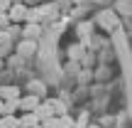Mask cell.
Returning <instances> with one entry per match:
<instances>
[{
  "label": "cell",
  "instance_id": "6da1fadb",
  "mask_svg": "<svg viewBox=\"0 0 132 128\" xmlns=\"http://www.w3.org/2000/svg\"><path fill=\"white\" fill-rule=\"evenodd\" d=\"M37 104H39V96H37V94H29V96L17 99V109H22L24 113H32V111L37 109Z\"/></svg>",
  "mask_w": 132,
  "mask_h": 128
},
{
  "label": "cell",
  "instance_id": "7a4b0ae2",
  "mask_svg": "<svg viewBox=\"0 0 132 128\" xmlns=\"http://www.w3.org/2000/svg\"><path fill=\"white\" fill-rule=\"evenodd\" d=\"M7 17H10V22H20V20L27 17V8L22 3H12L10 10H7Z\"/></svg>",
  "mask_w": 132,
  "mask_h": 128
},
{
  "label": "cell",
  "instance_id": "3957f363",
  "mask_svg": "<svg viewBox=\"0 0 132 128\" xmlns=\"http://www.w3.org/2000/svg\"><path fill=\"white\" fill-rule=\"evenodd\" d=\"M32 113L37 116V121H39V123H44L47 118H52V116H54V111H52V104H42V101H39V104H37V109H34Z\"/></svg>",
  "mask_w": 132,
  "mask_h": 128
},
{
  "label": "cell",
  "instance_id": "277c9868",
  "mask_svg": "<svg viewBox=\"0 0 132 128\" xmlns=\"http://www.w3.org/2000/svg\"><path fill=\"white\" fill-rule=\"evenodd\" d=\"M34 49H37V42L34 39H24V42L17 44V57H29V54H34Z\"/></svg>",
  "mask_w": 132,
  "mask_h": 128
},
{
  "label": "cell",
  "instance_id": "5b68a950",
  "mask_svg": "<svg viewBox=\"0 0 132 128\" xmlns=\"http://www.w3.org/2000/svg\"><path fill=\"white\" fill-rule=\"evenodd\" d=\"M34 126H39V121H37L34 113H24L22 118H17V123H15V128H34Z\"/></svg>",
  "mask_w": 132,
  "mask_h": 128
},
{
  "label": "cell",
  "instance_id": "8992f818",
  "mask_svg": "<svg viewBox=\"0 0 132 128\" xmlns=\"http://www.w3.org/2000/svg\"><path fill=\"white\" fill-rule=\"evenodd\" d=\"M17 111V99H5L3 101V116H12Z\"/></svg>",
  "mask_w": 132,
  "mask_h": 128
},
{
  "label": "cell",
  "instance_id": "52a82bcc",
  "mask_svg": "<svg viewBox=\"0 0 132 128\" xmlns=\"http://www.w3.org/2000/svg\"><path fill=\"white\" fill-rule=\"evenodd\" d=\"M0 96H3V99H17L20 91H17V86H3V89H0Z\"/></svg>",
  "mask_w": 132,
  "mask_h": 128
},
{
  "label": "cell",
  "instance_id": "ba28073f",
  "mask_svg": "<svg viewBox=\"0 0 132 128\" xmlns=\"http://www.w3.org/2000/svg\"><path fill=\"white\" fill-rule=\"evenodd\" d=\"M24 37L27 39H37L39 37V27L37 25H27V27H24Z\"/></svg>",
  "mask_w": 132,
  "mask_h": 128
},
{
  "label": "cell",
  "instance_id": "9c48e42d",
  "mask_svg": "<svg viewBox=\"0 0 132 128\" xmlns=\"http://www.w3.org/2000/svg\"><path fill=\"white\" fill-rule=\"evenodd\" d=\"M17 118L15 116H0V128H15Z\"/></svg>",
  "mask_w": 132,
  "mask_h": 128
},
{
  "label": "cell",
  "instance_id": "30bf717a",
  "mask_svg": "<svg viewBox=\"0 0 132 128\" xmlns=\"http://www.w3.org/2000/svg\"><path fill=\"white\" fill-rule=\"evenodd\" d=\"M56 128H73V121H71L69 116H64V118H59V123H56Z\"/></svg>",
  "mask_w": 132,
  "mask_h": 128
},
{
  "label": "cell",
  "instance_id": "8fae6325",
  "mask_svg": "<svg viewBox=\"0 0 132 128\" xmlns=\"http://www.w3.org/2000/svg\"><path fill=\"white\" fill-rule=\"evenodd\" d=\"M49 104H52V111H54V113H66V109H64L61 101H49Z\"/></svg>",
  "mask_w": 132,
  "mask_h": 128
},
{
  "label": "cell",
  "instance_id": "7c38bea8",
  "mask_svg": "<svg viewBox=\"0 0 132 128\" xmlns=\"http://www.w3.org/2000/svg\"><path fill=\"white\" fill-rule=\"evenodd\" d=\"M5 27H10V17H7V12H0V30H5Z\"/></svg>",
  "mask_w": 132,
  "mask_h": 128
},
{
  "label": "cell",
  "instance_id": "4fadbf2b",
  "mask_svg": "<svg viewBox=\"0 0 132 128\" xmlns=\"http://www.w3.org/2000/svg\"><path fill=\"white\" fill-rule=\"evenodd\" d=\"M10 5H12V0H0V12H7Z\"/></svg>",
  "mask_w": 132,
  "mask_h": 128
},
{
  "label": "cell",
  "instance_id": "5bb4252c",
  "mask_svg": "<svg viewBox=\"0 0 132 128\" xmlns=\"http://www.w3.org/2000/svg\"><path fill=\"white\" fill-rule=\"evenodd\" d=\"M7 64H12V66H20V64H22V57H12Z\"/></svg>",
  "mask_w": 132,
  "mask_h": 128
},
{
  "label": "cell",
  "instance_id": "9a60e30c",
  "mask_svg": "<svg viewBox=\"0 0 132 128\" xmlns=\"http://www.w3.org/2000/svg\"><path fill=\"white\" fill-rule=\"evenodd\" d=\"M7 52H10V47H7V44H0V57H5Z\"/></svg>",
  "mask_w": 132,
  "mask_h": 128
},
{
  "label": "cell",
  "instance_id": "2e32d148",
  "mask_svg": "<svg viewBox=\"0 0 132 128\" xmlns=\"http://www.w3.org/2000/svg\"><path fill=\"white\" fill-rule=\"evenodd\" d=\"M34 128H44V126H42V123H39V126H34Z\"/></svg>",
  "mask_w": 132,
  "mask_h": 128
},
{
  "label": "cell",
  "instance_id": "e0dca14e",
  "mask_svg": "<svg viewBox=\"0 0 132 128\" xmlns=\"http://www.w3.org/2000/svg\"><path fill=\"white\" fill-rule=\"evenodd\" d=\"M0 66H3V62H0Z\"/></svg>",
  "mask_w": 132,
  "mask_h": 128
},
{
  "label": "cell",
  "instance_id": "ac0fdd59",
  "mask_svg": "<svg viewBox=\"0 0 132 128\" xmlns=\"http://www.w3.org/2000/svg\"><path fill=\"white\" fill-rule=\"evenodd\" d=\"M15 3H17V0H15Z\"/></svg>",
  "mask_w": 132,
  "mask_h": 128
}]
</instances>
